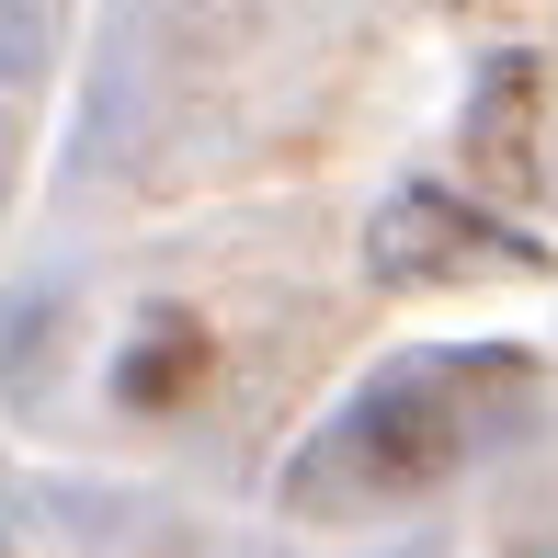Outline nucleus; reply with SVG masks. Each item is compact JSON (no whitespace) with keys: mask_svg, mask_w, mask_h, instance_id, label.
Returning a JSON list of instances; mask_svg holds the SVG:
<instances>
[{"mask_svg":"<svg viewBox=\"0 0 558 558\" xmlns=\"http://www.w3.org/2000/svg\"><path fill=\"white\" fill-rule=\"evenodd\" d=\"M478 388H524V353L478 342V353H411V365H388L365 399L319 434V468L296 478V490H331V478H353L365 501H411L434 490V478L468 468L478 445Z\"/></svg>","mask_w":558,"mask_h":558,"instance_id":"obj_1","label":"nucleus"},{"mask_svg":"<svg viewBox=\"0 0 558 558\" xmlns=\"http://www.w3.org/2000/svg\"><path fill=\"white\" fill-rule=\"evenodd\" d=\"M376 274L388 286H456V274H536V240L524 228H501L490 206H468V194L445 183H399L388 206L365 228Z\"/></svg>","mask_w":558,"mask_h":558,"instance_id":"obj_2","label":"nucleus"},{"mask_svg":"<svg viewBox=\"0 0 558 558\" xmlns=\"http://www.w3.org/2000/svg\"><path fill=\"white\" fill-rule=\"evenodd\" d=\"M194 376H206V331H183V319H148V342L125 353V399H137V411H160V399H183Z\"/></svg>","mask_w":558,"mask_h":558,"instance_id":"obj_3","label":"nucleus"},{"mask_svg":"<svg viewBox=\"0 0 558 558\" xmlns=\"http://www.w3.org/2000/svg\"><path fill=\"white\" fill-rule=\"evenodd\" d=\"M0 558H12V547H0Z\"/></svg>","mask_w":558,"mask_h":558,"instance_id":"obj_4","label":"nucleus"}]
</instances>
